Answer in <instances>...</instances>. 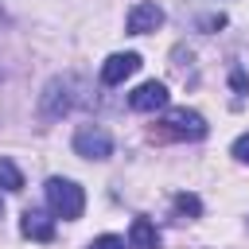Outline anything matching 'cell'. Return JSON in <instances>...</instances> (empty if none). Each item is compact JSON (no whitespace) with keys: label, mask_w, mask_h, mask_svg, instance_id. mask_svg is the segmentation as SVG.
Returning <instances> with one entry per match:
<instances>
[{"label":"cell","mask_w":249,"mask_h":249,"mask_svg":"<svg viewBox=\"0 0 249 249\" xmlns=\"http://www.w3.org/2000/svg\"><path fill=\"white\" fill-rule=\"evenodd\" d=\"M82 101V82L74 74H62V78H51L43 97H39V113L43 117H66L74 105Z\"/></svg>","instance_id":"1"},{"label":"cell","mask_w":249,"mask_h":249,"mask_svg":"<svg viewBox=\"0 0 249 249\" xmlns=\"http://www.w3.org/2000/svg\"><path fill=\"white\" fill-rule=\"evenodd\" d=\"M43 191H47V206H51L54 218H66V222L82 218V210H86V195H82L78 183H70V179H62V175H51Z\"/></svg>","instance_id":"2"},{"label":"cell","mask_w":249,"mask_h":249,"mask_svg":"<svg viewBox=\"0 0 249 249\" xmlns=\"http://www.w3.org/2000/svg\"><path fill=\"white\" fill-rule=\"evenodd\" d=\"M160 124H163L160 136H171V140H202L206 136V121L195 109H167Z\"/></svg>","instance_id":"3"},{"label":"cell","mask_w":249,"mask_h":249,"mask_svg":"<svg viewBox=\"0 0 249 249\" xmlns=\"http://www.w3.org/2000/svg\"><path fill=\"white\" fill-rule=\"evenodd\" d=\"M74 152L86 156V160H109L113 156V136L101 124H82L74 132Z\"/></svg>","instance_id":"4"},{"label":"cell","mask_w":249,"mask_h":249,"mask_svg":"<svg viewBox=\"0 0 249 249\" xmlns=\"http://www.w3.org/2000/svg\"><path fill=\"white\" fill-rule=\"evenodd\" d=\"M160 23H163V8L152 4V0L132 4V8H128V19H124V27H128L132 35H148V31H156Z\"/></svg>","instance_id":"5"},{"label":"cell","mask_w":249,"mask_h":249,"mask_svg":"<svg viewBox=\"0 0 249 249\" xmlns=\"http://www.w3.org/2000/svg\"><path fill=\"white\" fill-rule=\"evenodd\" d=\"M140 70V54L136 51H124V54H109L105 66H101V82L105 86H121L124 78H132Z\"/></svg>","instance_id":"6"},{"label":"cell","mask_w":249,"mask_h":249,"mask_svg":"<svg viewBox=\"0 0 249 249\" xmlns=\"http://www.w3.org/2000/svg\"><path fill=\"white\" fill-rule=\"evenodd\" d=\"M128 105H132L136 113H156V109L167 105V86H163V82H144V86H136V89L128 93Z\"/></svg>","instance_id":"7"},{"label":"cell","mask_w":249,"mask_h":249,"mask_svg":"<svg viewBox=\"0 0 249 249\" xmlns=\"http://www.w3.org/2000/svg\"><path fill=\"white\" fill-rule=\"evenodd\" d=\"M19 230H23V237H31V241H51V237H54V222H51L43 210H23Z\"/></svg>","instance_id":"8"},{"label":"cell","mask_w":249,"mask_h":249,"mask_svg":"<svg viewBox=\"0 0 249 249\" xmlns=\"http://www.w3.org/2000/svg\"><path fill=\"white\" fill-rule=\"evenodd\" d=\"M128 249H160V233L148 218H132L128 226Z\"/></svg>","instance_id":"9"},{"label":"cell","mask_w":249,"mask_h":249,"mask_svg":"<svg viewBox=\"0 0 249 249\" xmlns=\"http://www.w3.org/2000/svg\"><path fill=\"white\" fill-rule=\"evenodd\" d=\"M0 187L4 191H23V175H19V167L8 156H0Z\"/></svg>","instance_id":"10"},{"label":"cell","mask_w":249,"mask_h":249,"mask_svg":"<svg viewBox=\"0 0 249 249\" xmlns=\"http://www.w3.org/2000/svg\"><path fill=\"white\" fill-rule=\"evenodd\" d=\"M175 214H187V218H198L202 214V202H198V195H175Z\"/></svg>","instance_id":"11"},{"label":"cell","mask_w":249,"mask_h":249,"mask_svg":"<svg viewBox=\"0 0 249 249\" xmlns=\"http://www.w3.org/2000/svg\"><path fill=\"white\" fill-rule=\"evenodd\" d=\"M89 249H128V245H124V237L105 233V237H93V241H89Z\"/></svg>","instance_id":"12"},{"label":"cell","mask_w":249,"mask_h":249,"mask_svg":"<svg viewBox=\"0 0 249 249\" xmlns=\"http://www.w3.org/2000/svg\"><path fill=\"white\" fill-rule=\"evenodd\" d=\"M233 160H237V163H249V132L233 140Z\"/></svg>","instance_id":"13"},{"label":"cell","mask_w":249,"mask_h":249,"mask_svg":"<svg viewBox=\"0 0 249 249\" xmlns=\"http://www.w3.org/2000/svg\"><path fill=\"white\" fill-rule=\"evenodd\" d=\"M230 86H233L237 93H249V78H245V70H233V74H230Z\"/></svg>","instance_id":"14"}]
</instances>
